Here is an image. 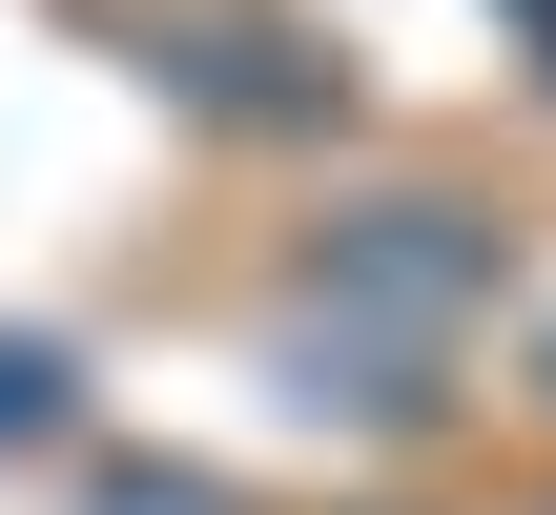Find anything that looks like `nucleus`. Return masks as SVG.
<instances>
[{
  "mask_svg": "<svg viewBox=\"0 0 556 515\" xmlns=\"http://www.w3.org/2000/svg\"><path fill=\"white\" fill-rule=\"evenodd\" d=\"M62 413V351H0V434H41Z\"/></svg>",
  "mask_w": 556,
  "mask_h": 515,
  "instance_id": "obj_1",
  "label": "nucleus"
}]
</instances>
